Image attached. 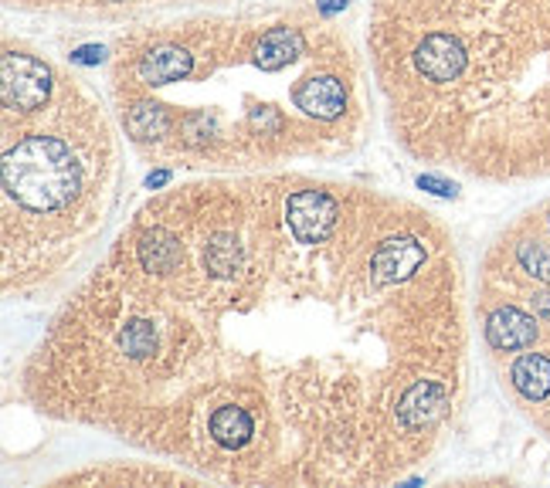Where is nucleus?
<instances>
[{"instance_id": "6e6552de", "label": "nucleus", "mask_w": 550, "mask_h": 488, "mask_svg": "<svg viewBox=\"0 0 550 488\" xmlns=\"http://www.w3.org/2000/svg\"><path fill=\"white\" fill-rule=\"evenodd\" d=\"M173 180L171 170H154L150 177H146V190H160V186H167Z\"/></svg>"}, {"instance_id": "423d86ee", "label": "nucleus", "mask_w": 550, "mask_h": 488, "mask_svg": "<svg viewBox=\"0 0 550 488\" xmlns=\"http://www.w3.org/2000/svg\"><path fill=\"white\" fill-rule=\"evenodd\" d=\"M105 58H109V51L103 45H82L71 51V65H103Z\"/></svg>"}, {"instance_id": "7ed1b4c3", "label": "nucleus", "mask_w": 550, "mask_h": 488, "mask_svg": "<svg viewBox=\"0 0 550 488\" xmlns=\"http://www.w3.org/2000/svg\"><path fill=\"white\" fill-rule=\"evenodd\" d=\"M88 88L58 71L52 99L35 109H4V197L24 218H65L86 197L88 167L109 153L105 112L79 136L69 126L88 105Z\"/></svg>"}, {"instance_id": "f257e3e1", "label": "nucleus", "mask_w": 550, "mask_h": 488, "mask_svg": "<svg viewBox=\"0 0 550 488\" xmlns=\"http://www.w3.org/2000/svg\"><path fill=\"white\" fill-rule=\"evenodd\" d=\"M269 194L262 184L258 244L231 278L190 269L184 235L156 271L109 254L54 329V339L99 346H41L71 363L99 360V370L69 380L71 418L194 455L218 407H245L258 421L248 482H258V458L262 482H344L357 478L350 468L367 458V434L408 441L401 401L421 380H448L425 367L455 370L462 319L425 326L414 316L421 292L395 302L397 285L374 278V254L357 271L344 258L333 271L299 265L306 241L293 231L269 271Z\"/></svg>"}, {"instance_id": "1a4fd4ad", "label": "nucleus", "mask_w": 550, "mask_h": 488, "mask_svg": "<svg viewBox=\"0 0 550 488\" xmlns=\"http://www.w3.org/2000/svg\"><path fill=\"white\" fill-rule=\"evenodd\" d=\"M344 7H346V0H316V11H320V14H327V17L340 14Z\"/></svg>"}, {"instance_id": "20e7f679", "label": "nucleus", "mask_w": 550, "mask_h": 488, "mask_svg": "<svg viewBox=\"0 0 550 488\" xmlns=\"http://www.w3.org/2000/svg\"><path fill=\"white\" fill-rule=\"evenodd\" d=\"M282 211L289 220V231L306 244L327 241L340 227V201L327 194L323 186H299L282 197Z\"/></svg>"}, {"instance_id": "0eeeda50", "label": "nucleus", "mask_w": 550, "mask_h": 488, "mask_svg": "<svg viewBox=\"0 0 550 488\" xmlns=\"http://www.w3.org/2000/svg\"><path fill=\"white\" fill-rule=\"evenodd\" d=\"M418 186L429 190V194H435V197H455V194H459L455 184H448L442 177H431V173H421V177H418Z\"/></svg>"}, {"instance_id": "f03ea898", "label": "nucleus", "mask_w": 550, "mask_h": 488, "mask_svg": "<svg viewBox=\"0 0 550 488\" xmlns=\"http://www.w3.org/2000/svg\"><path fill=\"white\" fill-rule=\"evenodd\" d=\"M371 71L418 160L482 180H550V0H374Z\"/></svg>"}, {"instance_id": "39448f33", "label": "nucleus", "mask_w": 550, "mask_h": 488, "mask_svg": "<svg viewBox=\"0 0 550 488\" xmlns=\"http://www.w3.org/2000/svg\"><path fill=\"white\" fill-rule=\"evenodd\" d=\"M482 336L489 343V350H496V353H520V350H530L533 346L537 319L527 309H520L513 302H503L486 316Z\"/></svg>"}]
</instances>
